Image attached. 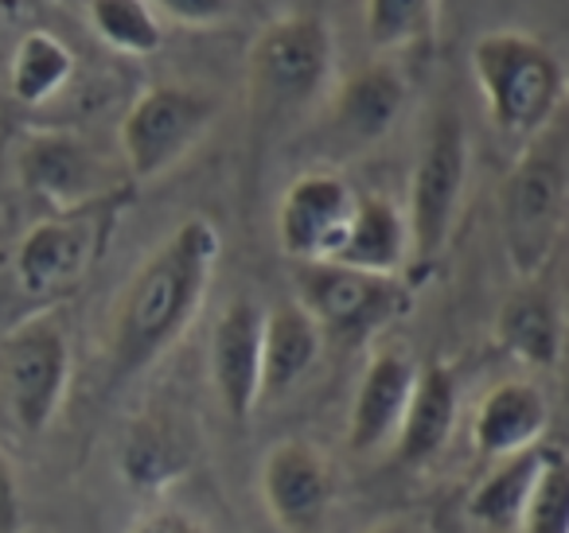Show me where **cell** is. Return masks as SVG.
<instances>
[{
    "label": "cell",
    "instance_id": "6da1fadb",
    "mask_svg": "<svg viewBox=\"0 0 569 533\" xmlns=\"http://www.w3.org/2000/svg\"><path fill=\"white\" fill-rule=\"evenodd\" d=\"M222 238L203 214L183 219L121 289L106 339V382L121 390L152 370L196 323L219 269Z\"/></svg>",
    "mask_w": 569,
    "mask_h": 533
},
{
    "label": "cell",
    "instance_id": "7a4b0ae2",
    "mask_svg": "<svg viewBox=\"0 0 569 533\" xmlns=\"http://www.w3.org/2000/svg\"><path fill=\"white\" fill-rule=\"evenodd\" d=\"M569 214V133L553 121L527 141L499 191L503 250L519 281H538L550 265Z\"/></svg>",
    "mask_w": 569,
    "mask_h": 533
},
{
    "label": "cell",
    "instance_id": "3957f363",
    "mask_svg": "<svg viewBox=\"0 0 569 533\" xmlns=\"http://www.w3.org/2000/svg\"><path fill=\"white\" fill-rule=\"evenodd\" d=\"M472 79L488 118L507 141H535L558 121L566 71L550 48L522 32H488L472 48Z\"/></svg>",
    "mask_w": 569,
    "mask_h": 533
},
{
    "label": "cell",
    "instance_id": "277c9868",
    "mask_svg": "<svg viewBox=\"0 0 569 533\" xmlns=\"http://www.w3.org/2000/svg\"><path fill=\"white\" fill-rule=\"evenodd\" d=\"M332 32L320 17L293 12L253 40L246 82H250L253 129H277L320 102L332 79Z\"/></svg>",
    "mask_w": 569,
    "mask_h": 533
},
{
    "label": "cell",
    "instance_id": "5b68a950",
    "mask_svg": "<svg viewBox=\"0 0 569 533\" xmlns=\"http://www.w3.org/2000/svg\"><path fill=\"white\" fill-rule=\"evenodd\" d=\"M71 385V335L56 312H36L0 331V413L24 436L59 416Z\"/></svg>",
    "mask_w": 569,
    "mask_h": 533
},
{
    "label": "cell",
    "instance_id": "8992f818",
    "mask_svg": "<svg viewBox=\"0 0 569 533\" xmlns=\"http://www.w3.org/2000/svg\"><path fill=\"white\" fill-rule=\"evenodd\" d=\"M121 203H126V191L102 199V203L79 207V211H56L36 222L12 253V273H17L20 292L32 300H56L79 289L110 245Z\"/></svg>",
    "mask_w": 569,
    "mask_h": 533
},
{
    "label": "cell",
    "instance_id": "52a82bcc",
    "mask_svg": "<svg viewBox=\"0 0 569 533\" xmlns=\"http://www.w3.org/2000/svg\"><path fill=\"white\" fill-rule=\"evenodd\" d=\"M468 188V129L460 110L441 105L433 110L421 141L418 164L410 175V203H406V227H410V261L429 269L445 253L457 222L460 199Z\"/></svg>",
    "mask_w": 569,
    "mask_h": 533
},
{
    "label": "cell",
    "instance_id": "ba28073f",
    "mask_svg": "<svg viewBox=\"0 0 569 533\" xmlns=\"http://www.w3.org/2000/svg\"><path fill=\"white\" fill-rule=\"evenodd\" d=\"M219 98L211 90L160 82L137 94L118 129L121 160L129 180L149 183L172 172L219 121Z\"/></svg>",
    "mask_w": 569,
    "mask_h": 533
},
{
    "label": "cell",
    "instance_id": "9c48e42d",
    "mask_svg": "<svg viewBox=\"0 0 569 533\" xmlns=\"http://www.w3.org/2000/svg\"><path fill=\"white\" fill-rule=\"evenodd\" d=\"M297 304L317 320L325 343L332 339L340 346H356L395 323L410 296L398 276H375L336 261H312V265H297Z\"/></svg>",
    "mask_w": 569,
    "mask_h": 533
},
{
    "label": "cell",
    "instance_id": "30bf717a",
    "mask_svg": "<svg viewBox=\"0 0 569 533\" xmlns=\"http://www.w3.org/2000/svg\"><path fill=\"white\" fill-rule=\"evenodd\" d=\"M17 172L28 195L48 203L51 214L121 195L110 164L74 133H28L17 152Z\"/></svg>",
    "mask_w": 569,
    "mask_h": 533
},
{
    "label": "cell",
    "instance_id": "8fae6325",
    "mask_svg": "<svg viewBox=\"0 0 569 533\" xmlns=\"http://www.w3.org/2000/svg\"><path fill=\"white\" fill-rule=\"evenodd\" d=\"M258 491L281 533H325L336 506L332 460L309 440H281L261 460Z\"/></svg>",
    "mask_w": 569,
    "mask_h": 533
},
{
    "label": "cell",
    "instance_id": "7c38bea8",
    "mask_svg": "<svg viewBox=\"0 0 569 533\" xmlns=\"http://www.w3.org/2000/svg\"><path fill=\"white\" fill-rule=\"evenodd\" d=\"M359 191L336 172H305L277 203V242L297 265L332 261L356 219Z\"/></svg>",
    "mask_w": 569,
    "mask_h": 533
},
{
    "label": "cell",
    "instance_id": "4fadbf2b",
    "mask_svg": "<svg viewBox=\"0 0 569 533\" xmlns=\"http://www.w3.org/2000/svg\"><path fill=\"white\" fill-rule=\"evenodd\" d=\"M261 328L266 312L250 296H238L234 304L222 308L211 331V385L222 413L234 424H250V416L261 405Z\"/></svg>",
    "mask_w": 569,
    "mask_h": 533
},
{
    "label": "cell",
    "instance_id": "5bb4252c",
    "mask_svg": "<svg viewBox=\"0 0 569 533\" xmlns=\"http://www.w3.org/2000/svg\"><path fill=\"white\" fill-rule=\"evenodd\" d=\"M418 362L402 346H382L367 359L348 413V447L356 455H375L395 444L402 416L418 385Z\"/></svg>",
    "mask_w": 569,
    "mask_h": 533
},
{
    "label": "cell",
    "instance_id": "9a60e30c",
    "mask_svg": "<svg viewBox=\"0 0 569 533\" xmlns=\"http://www.w3.org/2000/svg\"><path fill=\"white\" fill-rule=\"evenodd\" d=\"M406 98L410 90H406L398 67L375 59L336 87L332 102H328V125L348 149H367L398 125V118L406 113Z\"/></svg>",
    "mask_w": 569,
    "mask_h": 533
},
{
    "label": "cell",
    "instance_id": "2e32d148",
    "mask_svg": "<svg viewBox=\"0 0 569 533\" xmlns=\"http://www.w3.org/2000/svg\"><path fill=\"white\" fill-rule=\"evenodd\" d=\"M546 429H550V401H546V393L535 382L515 378V382H499L483 393V401L476 405L472 440L483 460L499 463L542 447Z\"/></svg>",
    "mask_w": 569,
    "mask_h": 533
},
{
    "label": "cell",
    "instance_id": "e0dca14e",
    "mask_svg": "<svg viewBox=\"0 0 569 533\" xmlns=\"http://www.w3.org/2000/svg\"><path fill=\"white\" fill-rule=\"evenodd\" d=\"M496 343L522 366L558 370L566 354V312L558 296L542 284L522 281V289L499 304Z\"/></svg>",
    "mask_w": 569,
    "mask_h": 533
},
{
    "label": "cell",
    "instance_id": "ac0fdd59",
    "mask_svg": "<svg viewBox=\"0 0 569 533\" xmlns=\"http://www.w3.org/2000/svg\"><path fill=\"white\" fill-rule=\"evenodd\" d=\"M325 351V331L297 300L269 308L261 328V405L293 393Z\"/></svg>",
    "mask_w": 569,
    "mask_h": 533
},
{
    "label": "cell",
    "instance_id": "d6986e66",
    "mask_svg": "<svg viewBox=\"0 0 569 533\" xmlns=\"http://www.w3.org/2000/svg\"><path fill=\"white\" fill-rule=\"evenodd\" d=\"M460 416V390L457 374L445 362H426L418 370V385H413L410 409L402 416V429L395 436V460L402 467H426L445 444H449L452 429Z\"/></svg>",
    "mask_w": 569,
    "mask_h": 533
},
{
    "label": "cell",
    "instance_id": "ffe728a7",
    "mask_svg": "<svg viewBox=\"0 0 569 533\" xmlns=\"http://www.w3.org/2000/svg\"><path fill=\"white\" fill-rule=\"evenodd\" d=\"M336 265L359 269L375 276H398L410 265V227L406 211L382 195H359L356 219L348 227Z\"/></svg>",
    "mask_w": 569,
    "mask_h": 533
},
{
    "label": "cell",
    "instance_id": "44dd1931",
    "mask_svg": "<svg viewBox=\"0 0 569 533\" xmlns=\"http://www.w3.org/2000/svg\"><path fill=\"white\" fill-rule=\"evenodd\" d=\"M121 479L141 494H160L191 467V440L168 416H141L121 440Z\"/></svg>",
    "mask_w": 569,
    "mask_h": 533
},
{
    "label": "cell",
    "instance_id": "7402d4cb",
    "mask_svg": "<svg viewBox=\"0 0 569 533\" xmlns=\"http://www.w3.org/2000/svg\"><path fill=\"white\" fill-rule=\"evenodd\" d=\"M538 467H542V447L535 452L511 455V460H499L480 483L468 494V517H472L480 530L491 533H507L519 525L522 506L530 499V486L538 479Z\"/></svg>",
    "mask_w": 569,
    "mask_h": 533
},
{
    "label": "cell",
    "instance_id": "603a6c76",
    "mask_svg": "<svg viewBox=\"0 0 569 533\" xmlns=\"http://www.w3.org/2000/svg\"><path fill=\"white\" fill-rule=\"evenodd\" d=\"M74 74V56L56 32H36L20 36L17 51L9 63V87L12 98L24 105H43L71 82Z\"/></svg>",
    "mask_w": 569,
    "mask_h": 533
},
{
    "label": "cell",
    "instance_id": "cb8c5ba5",
    "mask_svg": "<svg viewBox=\"0 0 569 533\" xmlns=\"http://www.w3.org/2000/svg\"><path fill=\"white\" fill-rule=\"evenodd\" d=\"M87 17L98 40L118 56L144 59L164 43V24L149 0H87Z\"/></svg>",
    "mask_w": 569,
    "mask_h": 533
},
{
    "label": "cell",
    "instance_id": "d4e9b609",
    "mask_svg": "<svg viewBox=\"0 0 569 533\" xmlns=\"http://www.w3.org/2000/svg\"><path fill=\"white\" fill-rule=\"evenodd\" d=\"M515 533H569V452L542 447V467Z\"/></svg>",
    "mask_w": 569,
    "mask_h": 533
},
{
    "label": "cell",
    "instance_id": "484cf974",
    "mask_svg": "<svg viewBox=\"0 0 569 533\" xmlns=\"http://www.w3.org/2000/svg\"><path fill=\"white\" fill-rule=\"evenodd\" d=\"M437 0H367L363 28L375 51H398L433 32Z\"/></svg>",
    "mask_w": 569,
    "mask_h": 533
},
{
    "label": "cell",
    "instance_id": "4316f807",
    "mask_svg": "<svg viewBox=\"0 0 569 533\" xmlns=\"http://www.w3.org/2000/svg\"><path fill=\"white\" fill-rule=\"evenodd\" d=\"M160 20H176L183 28H214L230 17L234 0H149Z\"/></svg>",
    "mask_w": 569,
    "mask_h": 533
},
{
    "label": "cell",
    "instance_id": "83f0119b",
    "mask_svg": "<svg viewBox=\"0 0 569 533\" xmlns=\"http://www.w3.org/2000/svg\"><path fill=\"white\" fill-rule=\"evenodd\" d=\"M20 522H24V499H20L17 467L0 452V533H20Z\"/></svg>",
    "mask_w": 569,
    "mask_h": 533
},
{
    "label": "cell",
    "instance_id": "f1b7e54d",
    "mask_svg": "<svg viewBox=\"0 0 569 533\" xmlns=\"http://www.w3.org/2000/svg\"><path fill=\"white\" fill-rule=\"evenodd\" d=\"M129 533H211V530H207L199 517L183 514V510L160 506V510H149V514H144Z\"/></svg>",
    "mask_w": 569,
    "mask_h": 533
},
{
    "label": "cell",
    "instance_id": "f546056e",
    "mask_svg": "<svg viewBox=\"0 0 569 533\" xmlns=\"http://www.w3.org/2000/svg\"><path fill=\"white\" fill-rule=\"evenodd\" d=\"M363 533H426L413 517H387V522H375L367 525Z\"/></svg>",
    "mask_w": 569,
    "mask_h": 533
}]
</instances>
